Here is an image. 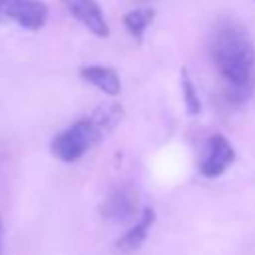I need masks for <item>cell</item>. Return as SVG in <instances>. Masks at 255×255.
<instances>
[{
	"instance_id": "ba28073f",
	"label": "cell",
	"mask_w": 255,
	"mask_h": 255,
	"mask_svg": "<svg viewBox=\"0 0 255 255\" xmlns=\"http://www.w3.org/2000/svg\"><path fill=\"white\" fill-rule=\"evenodd\" d=\"M82 80L104 92L106 96H118L122 92V80L114 68L108 66H82L80 68Z\"/></svg>"
},
{
	"instance_id": "3957f363",
	"label": "cell",
	"mask_w": 255,
	"mask_h": 255,
	"mask_svg": "<svg viewBox=\"0 0 255 255\" xmlns=\"http://www.w3.org/2000/svg\"><path fill=\"white\" fill-rule=\"evenodd\" d=\"M48 20V6L40 0H0V24L40 30Z\"/></svg>"
},
{
	"instance_id": "5b68a950",
	"label": "cell",
	"mask_w": 255,
	"mask_h": 255,
	"mask_svg": "<svg viewBox=\"0 0 255 255\" xmlns=\"http://www.w3.org/2000/svg\"><path fill=\"white\" fill-rule=\"evenodd\" d=\"M235 161V149L229 143V139L221 133H215L207 139V153L199 165L201 173L209 179L219 177L227 171V167Z\"/></svg>"
},
{
	"instance_id": "8992f818",
	"label": "cell",
	"mask_w": 255,
	"mask_h": 255,
	"mask_svg": "<svg viewBox=\"0 0 255 255\" xmlns=\"http://www.w3.org/2000/svg\"><path fill=\"white\" fill-rule=\"evenodd\" d=\"M62 4L94 36H98V38H108L110 36V26H108V22L104 18V12H102V8L96 0H62Z\"/></svg>"
},
{
	"instance_id": "277c9868",
	"label": "cell",
	"mask_w": 255,
	"mask_h": 255,
	"mask_svg": "<svg viewBox=\"0 0 255 255\" xmlns=\"http://www.w3.org/2000/svg\"><path fill=\"white\" fill-rule=\"evenodd\" d=\"M139 207V193L133 185L124 183L116 187L100 205V215L114 223H124L135 217Z\"/></svg>"
},
{
	"instance_id": "52a82bcc",
	"label": "cell",
	"mask_w": 255,
	"mask_h": 255,
	"mask_svg": "<svg viewBox=\"0 0 255 255\" xmlns=\"http://www.w3.org/2000/svg\"><path fill=\"white\" fill-rule=\"evenodd\" d=\"M153 223H155V211H153L151 207H145V209L141 211L139 219L135 221V225H131V227L116 241V247H118L120 251H124V253H133V251H137V249L143 245V241L147 239V233H149V229H151Z\"/></svg>"
},
{
	"instance_id": "9c48e42d",
	"label": "cell",
	"mask_w": 255,
	"mask_h": 255,
	"mask_svg": "<svg viewBox=\"0 0 255 255\" xmlns=\"http://www.w3.org/2000/svg\"><path fill=\"white\" fill-rule=\"evenodd\" d=\"M153 18H155V10H153V8H135V10H129V12L124 16V26H126V30H128L137 42H141L143 32H145L147 26L153 22Z\"/></svg>"
},
{
	"instance_id": "6da1fadb",
	"label": "cell",
	"mask_w": 255,
	"mask_h": 255,
	"mask_svg": "<svg viewBox=\"0 0 255 255\" xmlns=\"http://www.w3.org/2000/svg\"><path fill=\"white\" fill-rule=\"evenodd\" d=\"M213 62L227 84V98L243 102L255 88V48L247 30L237 22H223L211 44Z\"/></svg>"
},
{
	"instance_id": "7a4b0ae2",
	"label": "cell",
	"mask_w": 255,
	"mask_h": 255,
	"mask_svg": "<svg viewBox=\"0 0 255 255\" xmlns=\"http://www.w3.org/2000/svg\"><path fill=\"white\" fill-rule=\"evenodd\" d=\"M124 118V106L118 102H104L96 110H92L90 116L78 120L64 131H60L52 143L50 151L56 159L72 163L78 161L92 149L98 141H102L106 135L114 131V128Z\"/></svg>"
},
{
	"instance_id": "30bf717a",
	"label": "cell",
	"mask_w": 255,
	"mask_h": 255,
	"mask_svg": "<svg viewBox=\"0 0 255 255\" xmlns=\"http://www.w3.org/2000/svg\"><path fill=\"white\" fill-rule=\"evenodd\" d=\"M181 94H183V104H185L187 114L197 116L201 112V100H199L197 90H195V84L189 78V74H187L185 68H181Z\"/></svg>"
},
{
	"instance_id": "8fae6325",
	"label": "cell",
	"mask_w": 255,
	"mask_h": 255,
	"mask_svg": "<svg viewBox=\"0 0 255 255\" xmlns=\"http://www.w3.org/2000/svg\"><path fill=\"white\" fill-rule=\"evenodd\" d=\"M0 245H2V223H0Z\"/></svg>"
}]
</instances>
